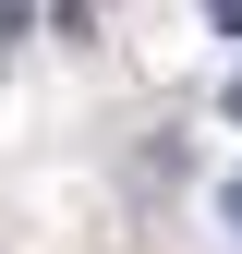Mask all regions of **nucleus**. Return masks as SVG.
<instances>
[{
    "mask_svg": "<svg viewBox=\"0 0 242 254\" xmlns=\"http://www.w3.org/2000/svg\"><path fill=\"white\" fill-rule=\"evenodd\" d=\"M206 24H218V37H242V0H206Z\"/></svg>",
    "mask_w": 242,
    "mask_h": 254,
    "instance_id": "f257e3e1",
    "label": "nucleus"
},
{
    "mask_svg": "<svg viewBox=\"0 0 242 254\" xmlns=\"http://www.w3.org/2000/svg\"><path fill=\"white\" fill-rule=\"evenodd\" d=\"M218 206H230V218H242V182H230V194H218Z\"/></svg>",
    "mask_w": 242,
    "mask_h": 254,
    "instance_id": "f03ea898",
    "label": "nucleus"
},
{
    "mask_svg": "<svg viewBox=\"0 0 242 254\" xmlns=\"http://www.w3.org/2000/svg\"><path fill=\"white\" fill-rule=\"evenodd\" d=\"M230 121H242V73H230Z\"/></svg>",
    "mask_w": 242,
    "mask_h": 254,
    "instance_id": "7ed1b4c3",
    "label": "nucleus"
}]
</instances>
